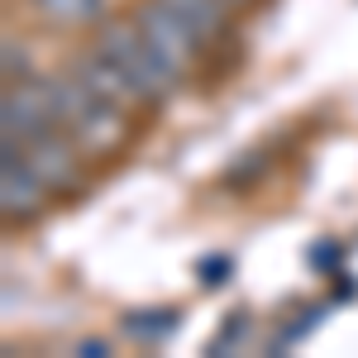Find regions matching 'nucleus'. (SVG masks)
<instances>
[{
    "label": "nucleus",
    "instance_id": "obj_1",
    "mask_svg": "<svg viewBox=\"0 0 358 358\" xmlns=\"http://www.w3.org/2000/svg\"><path fill=\"white\" fill-rule=\"evenodd\" d=\"M53 106H57V124L77 138V148H82L91 163L115 158L129 143V134H134V110L96 96L77 72L53 77Z\"/></svg>",
    "mask_w": 358,
    "mask_h": 358
},
{
    "label": "nucleus",
    "instance_id": "obj_2",
    "mask_svg": "<svg viewBox=\"0 0 358 358\" xmlns=\"http://www.w3.org/2000/svg\"><path fill=\"white\" fill-rule=\"evenodd\" d=\"M96 43H101V48L115 57V67L129 77V86H134V96H138L143 110L163 106L167 96L187 82V77H182V72H177L153 43H148V34L138 29L134 15H124V20H106V24L96 29Z\"/></svg>",
    "mask_w": 358,
    "mask_h": 358
},
{
    "label": "nucleus",
    "instance_id": "obj_3",
    "mask_svg": "<svg viewBox=\"0 0 358 358\" xmlns=\"http://www.w3.org/2000/svg\"><path fill=\"white\" fill-rule=\"evenodd\" d=\"M57 124L53 106V77H20L5 82V101H0V143H29L34 134Z\"/></svg>",
    "mask_w": 358,
    "mask_h": 358
},
{
    "label": "nucleus",
    "instance_id": "obj_4",
    "mask_svg": "<svg viewBox=\"0 0 358 358\" xmlns=\"http://www.w3.org/2000/svg\"><path fill=\"white\" fill-rule=\"evenodd\" d=\"M20 153L29 158V167L48 182V192L53 196H67V192H77L82 187V177H86V158L82 148H77V138L67 134L62 124H53V129H43V134H34L29 143H15Z\"/></svg>",
    "mask_w": 358,
    "mask_h": 358
},
{
    "label": "nucleus",
    "instance_id": "obj_5",
    "mask_svg": "<svg viewBox=\"0 0 358 358\" xmlns=\"http://www.w3.org/2000/svg\"><path fill=\"white\" fill-rule=\"evenodd\" d=\"M48 201H53L48 182L29 167V158L15 143H5L0 148V215L10 224H29L48 210Z\"/></svg>",
    "mask_w": 358,
    "mask_h": 358
},
{
    "label": "nucleus",
    "instance_id": "obj_6",
    "mask_svg": "<svg viewBox=\"0 0 358 358\" xmlns=\"http://www.w3.org/2000/svg\"><path fill=\"white\" fill-rule=\"evenodd\" d=\"M134 20H138V29L148 34V43H153V48H158L182 77L206 57V43L196 38V29L187 24L172 5H163V0H143V5L134 10Z\"/></svg>",
    "mask_w": 358,
    "mask_h": 358
},
{
    "label": "nucleus",
    "instance_id": "obj_7",
    "mask_svg": "<svg viewBox=\"0 0 358 358\" xmlns=\"http://www.w3.org/2000/svg\"><path fill=\"white\" fill-rule=\"evenodd\" d=\"M72 72L82 77L96 96H106V101H115V106H124V110H143L138 106V96H134V86H129V77L115 67V57L96 43V48H86L77 62H72Z\"/></svg>",
    "mask_w": 358,
    "mask_h": 358
},
{
    "label": "nucleus",
    "instance_id": "obj_8",
    "mask_svg": "<svg viewBox=\"0 0 358 358\" xmlns=\"http://www.w3.org/2000/svg\"><path fill=\"white\" fill-rule=\"evenodd\" d=\"M29 10L53 29H101L110 20L106 0H29Z\"/></svg>",
    "mask_w": 358,
    "mask_h": 358
},
{
    "label": "nucleus",
    "instance_id": "obj_9",
    "mask_svg": "<svg viewBox=\"0 0 358 358\" xmlns=\"http://www.w3.org/2000/svg\"><path fill=\"white\" fill-rule=\"evenodd\" d=\"M163 5H172V10L196 29V38H201L206 48L220 43L229 20H234V5H229V0H163Z\"/></svg>",
    "mask_w": 358,
    "mask_h": 358
},
{
    "label": "nucleus",
    "instance_id": "obj_10",
    "mask_svg": "<svg viewBox=\"0 0 358 358\" xmlns=\"http://www.w3.org/2000/svg\"><path fill=\"white\" fill-rule=\"evenodd\" d=\"M182 325V310H172V306H153V310H129V320H124V330L143 339V344H158L167 334Z\"/></svg>",
    "mask_w": 358,
    "mask_h": 358
},
{
    "label": "nucleus",
    "instance_id": "obj_11",
    "mask_svg": "<svg viewBox=\"0 0 358 358\" xmlns=\"http://www.w3.org/2000/svg\"><path fill=\"white\" fill-rule=\"evenodd\" d=\"M325 315H330V301H310L306 310H296V320H292V325L282 320V330H277L273 339H268V354H282V349H292V344H301V339H306L310 330H315V325H320Z\"/></svg>",
    "mask_w": 358,
    "mask_h": 358
},
{
    "label": "nucleus",
    "instance_id": "obj_12",
    "mask_svg": "<svg viewBox=\"0 0 358 358\" xmlns=\"http://www.w3.org/2000/svg\"><path fill=\"white\" fill-rule=\"evenodd\" d=\"M248 325H253V320H248V310H229V315H224V325H220V334L206 344V354H210V358H229L248 339Z\"/></svg>",
    "mask_w": 358,
    "mask_h": 358
},
{
    "label": "nucleus",
    "instance_id": "obj_13",
    "mask_svg": "<svg viewBox=\"0 0 358 358\" xmlns=\"http://www.w3.org/2000/svg\"><path fill=\"white\" fill-rule=\"evenodd\" d=\"M229 273H234V258H229V253H215V258H201V263H196L201 287H224Z\"/></svg>",
    "mask_w": 358,
    "mask_h": 358
},
{
    "label": "nucleus",
    "instance_id": "obj_14",
    "mask_svg": "<svg viewBox=\"0 0 358 358\" xmlns=\"http://www.w3.org/2000/svg\"><path fill=\"white\" fill-rule=\"evenodd\" d=\"M0 57H5V82H20V77H34L29 72V53L20 38H5V48H0Z\"/></svg>",
    "mask_w": 358,
    "mask_h": 358
},
{
    "label": "nucleus",
    "instance_id": "obj_15",
    "mask_svg": "<svg viewBox=\"0 0 358 358\" xmlns=\"http://www.w3.org/2000/svg\"><path fill=\"white\" fill-rule=\"evenodd\" d=\"M339 258H344V248H339V244H315V248H310V263H315V268H330V273H334Z\"/></svg>",
    "mask_w": 358,
    "mask_h": 358
},
{
    "label": "nucleus",
    "instance_id": "obj_16",
    "mask_svg": "<svg viewBox=\"0 0 358 358\" xmlns=\"http://www.w3.org/2000/svg\"><path fill=\"white\" fill-rule=\"evenodd\" d=\"M77 354H82V358H106V354H110V344H106V339H82Z\"/></svg>",
    "mask_w": 358,
    "mask_h": 358
},
{
    "label": "nucleus",
    "instance_id": "obj_17",
    "mask_svg": "<svg viewBox=\"0 0 358 358\" xmlns=\"http://www.w3.org/2000/svg\"><path fill=\"white\" fill-rule=\"evenodd\" d=\"M229 5H248V0H229Z\"/></svg>",
    "mask_w": 358,
    "mask_h": 358
}]
</instances>
